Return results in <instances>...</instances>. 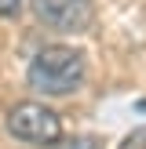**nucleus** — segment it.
<instances>
[{
  "label": "nucleus",
  "mask_w": 146,
  "mask_h": 149,
  "mask_svg": "<svg viewBox=\"0 0 146 149\" xmlns=\"http://www.w3.org/2000/svg\"><path fill=\"white\" fill-rule=\"evenodd\" d=\"M84 55L69 44H48V47L36 51V58L29 62V87L40 95H73L84 84Z\"/></svg>",
  "instance_id": "obj_1"
},
{
  "label": "nucleus",
  "mask_w": 146,
  "mask_h": 149,
  "mask_svg": "<svg viewBox=\"0 0 146 149\" xmlns=\"http://www.w3.org/2000/svg\"><path fill=\"white\" fill-rule=\"evenodd\" d=\"M7 131L29 146H55L62 138V116L44 102H18L7 113Z\"/></svg>",
  "instance_id": "obj_2"
},
{
  "label": "nucleus",
  "mask_w": 146,
  "mask_h": 149,
  "mask_svg": "<svg viewBox=\"0 0 146 149\" xmlns=\"http://www.w3.org/2000/svg\"><path fill=\"white\" fill-rule=\"evenodd\" d=\"M29 4H33L36 18L58 33H84L95 18L91 0H29Z\"/></svg>",
  "instance_id": "obj_3"
},
{
  "label": "nucleus",
  "mask_w": 146,
  "mask_h": 149,
  "mask_svg": "<svg viewBox=\"0 0 146 149\" xmlns=\"http://www.w3.org/2000/svg\"><path fill=\"white\" fill-rule=\"evenodd\" d=\"M117 149H146V127L128 131V135L121 138V146H117Z\"/></svg>",
  "instance_id": "obj_4"
},
{
  "label": "nucleus",
  "mask_w": 146,
  "mask_h": 149,
  "mask_svg": "<svg viewBox=\"0 0 146 149\" xmlns=\"http://www.w3.org/2000/svg\"><path fill=\"white\" fill-rule=\"evenodd\" d=\"M22 11V0H0V18H11Z\"/></svg>",
  "instance_id": "obj_5"
}]
</instances>
